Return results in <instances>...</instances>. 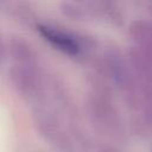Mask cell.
I'll return each mask as SVG.
<instances>
[{"label":"cell","mask_w":152,"mask_h":152,"mask_svg":"<svg viewBox=\"0 0 152 152\" xmlns=\"http://www.w3.org/2000/svg\"><path fill=\"white\" fill-rule=\"evenodd\" d=\"M7 52H8V45H6L1 33H0V66L4 64V62L7 58Z\"/></svg>","instance_id":"8992f818"},{"label":"cell","mask_w":152,"mask_h":152,"mask_svg":"<svg viewBox=\"0 0 152 152\" xmlns=\"http://www.w3.org/2000/svg\"><path fill=\"white\" fill-rule=\"evenodd\" d=\"M148 8H150V13L152 14V4H150V7Z\"/></svg>","instance_id":"52a82bcc"},{"label":"cell","mask_w":152,"mask_h":152,"mask_svg":"<svg viewBox=\"0 0 152 152\" xmlns=\"http://www.w3.org/2000/svg\"><path fill=\"white\" fill-rule=\"evenodd\" d=\"M36 27L50 45L70 57H84L93 48L88 39L62 27L50 24H37Z\"/></svg>","instance_id":"277c9868"},{"label":"cell","mask_w":152,"mask_h":152,"mask_svg":"<svg viewBox=\"0 0 152 152\" xmlns=\"http://www.w3.org/2000/svg\"><path fill=\"white\" fill-rule=\"evenodd\" d=\"M128 31L133 48L152 62V20H135L131 24Z\"/></svg>","instance_id":"5b68a950"},{"label":"cell","mask_w":152,"mask_h":152,"mask_svg":"<svg viewBox=\"0 0 152 152\" xmlns=\"http://www.w3.org/2000/svg\"><path fill=\"white\" fill-rule=\"evenodd\" d=\"M100 66L101 75L126 106L132 129L152 137V62L134 48L127 52L107 48Z\"/></svg>","instance_id":"6da1fadb"},{"label":"cell","mask_w":152,"mask_h":152,"mask_svg":"<svg viewBox=\"0 0 152 152\" xmlns=\"http://www.w3.org/2000/svg\"><path fill=\"white\" fill-rule=\"evenodd\" d=\"M10 78L17 93L30 103H34L51 82L36 51L30 44L19 38L8 43Z\"/></svg>","instance_id":"7a4b0ae2"},{"label":"cell","mask_w":152,"mask_h":152,"mask_svg":"<svg viewBox=\"0 0 152 152\" xmlns=\"http://www.w3.org/2000/svg\"><path fill=\"white\" fill-rule=\"evenodd\" d=\"M87 108L94 127L102 135L113 140L124 139L125 121L114 100V90L104 77L93 81Z\"/></svg>","instance_id":"3957f363"}]
</instances>
